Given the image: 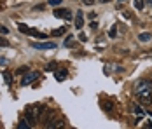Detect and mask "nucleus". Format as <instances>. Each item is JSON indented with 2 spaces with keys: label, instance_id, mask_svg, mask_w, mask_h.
I'll return each instance as SVG.
<instances>
[{
  "label": "nucleus",
  "instance_id": "obj_1",
  "mask_svg": "<svg viewBox=\"0 0 152 129\" xmlns=\"http://www.w3.org/2000/svg\"><path fill=\"white\" fill-rule=\"evenodd\" d=\"M135 91H137V94L138 93H152V82L151 80H145V79L143 80H138Z\"/></svg>",
  "mask_w": 152,
  "mask_h": 129
},
{
  "label": "nucleus",
  "instance_id": "obj_15",
  "mask_svg": "<svg viewBox=\"0 0 152 129\" xmlns=\"http://www.w3.org/2000/svg\"><path fill=\"white\" fill-rule=\"evenodd\" d=\"M4 79H5V82H7V84H11V73H4Z\"/></svg>",
  "mask_w": 152,
  "mask_h": 129
},
{
  "label": "nucleus",
  "instance_id": "obj_10",
  "mask_svg": "<svg viewBox=\"0 0 152 129\" xmlns=\"http://www.w3.org/2000/svg\"><path fill=\"white\" fill-rule=\"evenodd\" d=\"M28 128H31V126H30V122H28V120H26V122L23 120V122H19V124H18V129H28Z\"/></svg>",
  "mask_w": 152,
  "mask_h": 129
},
{
  "label": "nucleus",
  "instance_id": "obj_6",
  "mask_svg": "<svg viewBox=\"0 0 152 129\" xmlns=\"http://www.w3.org/2000/svg\"><path fill=\"white\" fill-rule=\"evenodd\" d=\"M84 25V16H82V11H77L75 14V28H82Z\"/></svg>",
  "mask_w": 152,
  "mask_h": 129
},
{
  "label": "nucleus",
  "instance_id": "obj_19",
  "mask_svg": "<svg viewBox=\"0 0 152 129\" xmlns=\"http://www.w3.org/2000/svg\"><path fill=\"white\" fill-rule=\"evenodd\" d=\"M108 35H110V37H114V35H115V26H114V28L108 31Z\"/></svg>",
  "mask_w": 152,
  "mask_h": 129
},
{
  "label": "nucleus",
  "instance_id": "obj_8",
  "mask_svg": "<svg viewBox=\"0 0 152 129\" xmlns=\"http://www.w3.org/2000/svg\"><path fill=\"white\" fill-rule=\"evenodd\" d=\"M54 77H56V80H58V82H63V80H65V77H66V70H58V72L54 70Z\"/></svg>",
  "mask_w": 152,
  "mask_h": 129
},
{
  "label": "nucleus",
  "instance_id": "obj_20",
  "mask_svg": "<svg viewBox=\"0 0 152 129\" xmlns=\"http://www.w3.org/2000/svg\"><path fill=\"white\" fill-rule=\"evenodd\" d=\"M0 31H2V33H7V31H9V30L5 28V26H0Z\"/></svg>",
  "mask_w": 152,
  "mask_h": 129
},
{
  "label": "nucleus",
  "instance_id": "obj_11",
  "mask_svg": "<svg viewBox=\"0 0 152 129\" xmlns=\"http://www.w3.org/2000/svg\"><path fill=\"white\" fill-rule=\"evenodd\" d=\"M63 33H65V28H58V30L53 31V37H60V35H63Z\"/></svg>",
  "mask_w": 152,
  "mask_h": 129
},
{
  "label": "nucleus",
  "instance_id": "obj_21",
  "mask_svg": "<svg viewBox=\"0 0 152 129\" xmlns=\"http://www.w3.org/2000/svg\"><path fill=\"white\" fill-rule=\"evenodd\" d=\"M89 26H91V28L94 30V28H96V26H98V25H96V23H94V21H91V23H89Z\"/></svg>",
  "mask_w": 152,
  "mask_h": 129
},
{
  "label": "nucleus",
  "instance_id": "obj_18",
  "mask_svg": "<svg viewBox=\"0 0 152 129\" xmlns=\"http://www.w3.org/2000/svg\"><path fill=\"white\" fill-rule=\"evenodd\" d=\"M28 72V66H21V68H18V73H25Z\"/></svg>",
  "mask_w": 152,
  "mask_h": 129
},
{
  "label": "nucleus",
  "instance_id": "obj_14",
  "mask_svg": "<svg viewBox=\"0 0 152 129\" xmlns=\"http://www.w3.org/2000/svg\"><path fill=\"white\" fill-rule=\"evenodd\" d=\"M19 31H21V33H30V28L25 26V25H19Z\"/></svg>",
  "mask_w": 152,
  "mask_h": 129
},
{
  "label": "nucleus",
  "instance_id": "obj_12",
  "mask_svg": "<svg viewBox=\"0 0 152 129\" xmlns=\"http://www.w3.org/2000/svg\"><path fill=\"white\" fill-rule=\"evenodd\" d=\"M56 66H58L56 63H49V65L46 66V70H47V72H54V70H56Z\"/></svg>",
  "mask_w": 152,
  "mask_h": 129
},
{
  "label": "nucleus",
  "instance_id": "obj_22",
  "mask_svg": "<svg viewBox=\"0 0 152 129\" xmlns=\"http://www.w3.org/2000/svg\"><path fill=\"white\" fill-rule=\"evenodd\" d=\"M93 2H94V0H86V4H88V5H91Z\"/></svg>",
  "mask_w": 152,
  "mask_h": 129
},
{
  "label": "nucleus",
  "instance_id": "obj_5",
  "mask_svg": "<svg viewBox=\"0 0 152 129\" xmlns=\"http://www.w3.org/2000/svg\"><path fill=\"white\" fill-rule=\"evenodd\" d=\"M54 16L61 17V19H72V12L68 9H58V11H54Z\"/></svg>",
  "mask_w": 152,
  "mask_h": 129
},
{
  "label": "nucleus",
  "instance_id": "obj_13",
  "mask_svg": "<svg viewBox=\"0 0 152 129\" xmlns=\"http://www.w3.org/2000/svg\"><path fill=\"white\" fill-rule=\"evenodd\" d=\"M135 7H137L138 11H142L143 9V0H135Z\"/></svg>",
  "mask_w": 152,
  "mask_h": 129
},
{
  "label": "nucleus",
  "instance_id": "obj_23",
  "mask_svg": "<svg viewBox=\"0 0 152 129\" xmlns=\"http://www.w3.org/2000/svg\"><path fill=\"white\" fill-rule=\"evenodd\" d=\"M149 4H152V0H149Z\"/></svg>",
  "mask_w": 152,
  "mask_h": 129
},
{
  "label": "nucleus",
  "instance_id": "obj_9",
  "mask_svg": "<svg viewBox=\"0 0 152 129\" xmlns=\"http://www.w3.org/2000/svg\"><path fill=\"white\" fill-rule=\"evenodd\" d=\"M151 39H152L151 33H140V35H138V40H140V42H149Z\"/></svg>",
  "mask_w": 152,
  "mask_h": 129
},
{
  "label": "nucleus",
  "instance_id": "obj_4",
  "mask_svg": "<svg viewBox=\"0 0 152 129\" xmlns=\"http://www.w3.org/2000/svg\"><path fill=\"white\" fill-rule=\"evenodd\" d=\"M37 77H39V72H26V75H25L23 80H21V86H28V84H31Z\"/></svg>",
  "mask_w": 152,
  "mask_h": 129
},
{
  "label": "nucleus",
  "instance_id": "obj_7",
  "mask_svg": "<svg viewBox=\"0 0 152 129\" xmlns=\"http://www.w3.org/2000/svg\"><path fill=\"white\" fill-rule=\"evenodd\" d=\"M133 112H135V115H137L138 119H142V117L145 115V110H143L140 105H133Z\"/></svg>",
  "mask_w": 152,
  "mask_h": 129
},
{
  "label": "nucleus",
  "instance_id": "obj_2",
  "mask_svg": "<svg viewBox=\"0 0 152 129\" xmlns=\"http://www.w3.org/2000/svg\"><path fill=\"white\" fill-rule=\"evenodd\" d=\"M26 120L30 122V126H35L39 120V114H37V106H30L26 108Z\"/></svg>",
  "mask_w": 152,
  "mask_h": 129
},
{
  "label": "nucleus",
  "instance_id": "obj_24",
  "mask_svg": "<svg viewBox=\"0 0 152 129\" xmlns=\"http://www.w3.org/2000/svg\"><path fill=\"white\" fill-rule=\"evenodd\" d=\"M119 2H122V0H119Z\"/></svg>",
  "mask_w": 152,
  "mask_h": 129
},
{
  "label": "nucleus",
  "instance_id": "obj_3",
  "mask_svg": "<svg viewBox=\"0 0 152 129\" xmlns=\"http://www.w3.org/2000/svg\"><path fill=\"white\" fill-rule=\"evenodd\" d=\"M33 49H42V51H49V49H56L54 42H33L31 44Z\"/></svg>",
  "mask_w": 152,
  "mask_h": 129
},
{
  "label": "nucleus",
  "instance_id": "obj_17",
  "mask_svg": "<svg viewBox=\"0 0 152 129\" xmlns=\"http://www.w3.org/2000/svg\"><path fill=\"white\" fill-rule=\"evenodd\" d=\"M61 0H49V5H60Z\"/></svg>",
  "mask_w": 152,
  "mask_h": 129
},
{
  "label": "nucleus",
  "instance_id": "obj_16",
  "mask_svg": "<svg viewBox=\"0 0 152 129\" xmlns=\"http://www.w3.org/2000/svg\"><path fill=\"white\" fill-rule=\"evenodd\" d=\"M0 47H9V42L4 40V39H0Z\"/></svg>",
  "mask_w": 152,
  "mask_h": 129
}]
</instances>
